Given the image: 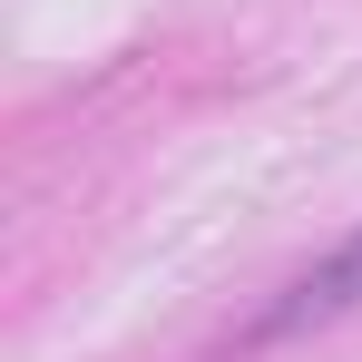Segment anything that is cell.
<instances>
[{
    "label": "cell",
    "mask_w": 362,
    "mask_h": 362,
    "mask_svg": "<svg viewBox=\"0 0 362 362\" xmlns=\"http://www.w3.org/2000/svg\"><path fill=\"white\" fill-rule=\"evenodd\" d=\"M353 303H362V235H353V245H333V255L303 274L294 294L264 313V333H313V323H333V313H353Z\"/></svg>",
    "instance_id": "cell-1"
}]
</instances>
